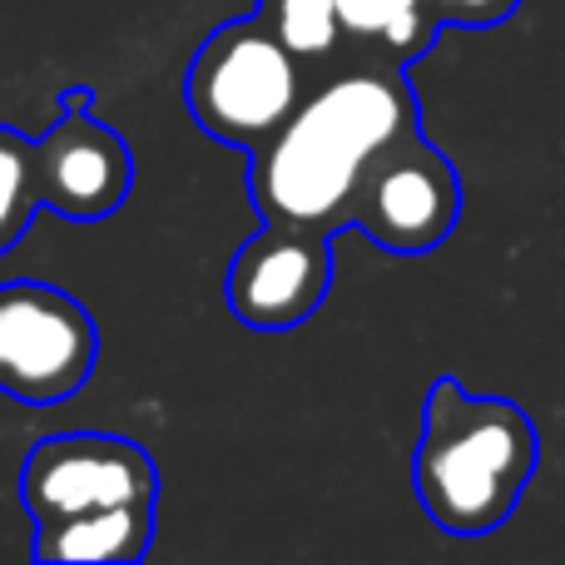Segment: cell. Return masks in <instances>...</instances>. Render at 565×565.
<instances>
[{
  "label": "cell",
  "instance_id": "obj_1",
  "mask_svg": "<svg viewBox=\"0 0 565 565\" xmlns=\"http://www.w3.org/2000/svg\"><path fill=\"white\" fill-rule=\"evenodd\" d=\"M412 129H422V109L407 70L342 60L322 85H308L288 125L248 154L254 209L264 224L338 238L367 159Z\"/></svg>",
  "mask_w": 565,
  "mask_h": 565
},
{
  "label": "cell",
  "instance_id": "obj_2",
  "mask_svg": "<svg viewBox=\"0 0 565 565\" xmlns=\"http://www.w3.org/2000/svg\"><path fill=\"white\" fill-rule=\"evenodd\" d=\"M541 467L536 422L507 397H477L437 377L422 402L412 487L427 521L447 536H491L521 507Z\"/></svg>",
  "mask_w": 565,
  "mask_h": 565
},
{
  "label": "cell",
  "instance_id": "obj_3",
  "mask_svg": "<svg viewBox=\"0 0 565 565\" xmlns=\"http://www.w3.org/2000/svg\"><path fill=\"white\" fill-rule=\"evenodd\" d=\"M308 95L302 60L274 35L264 15L224 20L194 50L184 75V105L209 139L254 154L278 135Z\"/></svg>",
  "mask_w": 565,
  "mask_h": 565
},
{
  "label": "cell",
  "instance_id": "obj_4",
  "mask_svg": "<svg viewBox=\"0 0 565 565\" xmlns=\"http://www.w3.org/2000/svg\"><path fill=\"white\" fill-rule=\"evenodd\" d=\"M95 312L55 282H0V392L25 407L65 402L95 377Z\"/></svg>",
  "mask_w": 565,
  "mask_h": 565
},
{
  "label": "cell",
  "instance_id": "obj_5",
  "mask_svg": "<svg viewBox=\"0 0 565 565\" xmlns=\"http://www.w3.org/2000/svg\"><path fill=\"white\" fill-rule=\"evenodd\" d=\"M461 218V179L441 149L422 139V129L392 139L367 159L352 194L348 228H362L382 254L422 258L451 238Z\"/></svg>",
  "mask_w": 565,
  "mask_h": 565
},
{
  "label": "cell",
  "instance_id": "obj_6",
  "mask_svg": "<svg viewBox=\"0 0 565 565\" xmlns=\"http://www.w3.org/2000/svg\"><path fill=\"white\" fill-rule=\"evenodd\" d=\"M20 501L30 521H65L79 511L159 501V471L139 441L115 431H60L30 447L20 467Z\"/></svg>",
  "mask_w": 565,
  "mask_h": 565
},
{
  "label": "cell",
  "instance_id": "obj_7",
  "mask_svg": "<svg viewBox=\"0 0 565 565\" xmlns=\"http://www.w3.org/2000/svg\"><path fill=\"white\" fill-rule=\"evenodd\" d=\"M89 105L95 95L85 85L65 89L55 125L35 139L40 209L70 224H99L115 209H125L135 189V154Z\"/></svg>",
  "mask_w": 565,
  "mask_h": 565
},
{
  "label": "cell",
  "instance_id": "obj_8",
  "mask_svg": "<svg viewBox=\"0 0 565 565\" xmlns=\"http://www.w3.org/2000/svg\"><path fill=\"white\" fill-rule=\"evenodd\" d=\"M332 288V238L308 228L264 224L234 254L224 274V298L244 328L292 332L322 308Z\"/></svg>",
  "mask_w": 565,
  "mask_h": 565
},
{
  "label": "cell",
  "instance_id": "obj_9",
  "mask_svg": "<svg viewBox=\"0 0 565 565\" xmlns=\"http://www.w3.org/2000/svg\"><path fill=\"white\" fill-rule=\"evenodd\" d=\"M149 541H154V501H125L35 526L30 556L55 565H135L149 556Z\"/></svg>",
  "mask_w": 565,
  "mask_h": 565
},
{
  "label": "cell",
  "instance_id": "obj_10",
  "mask_svg": "<svg viewBox=\"0 0 565 565\" xmlns=\"http://www.w3.org/2000/svg\"><path fill=\"white\" fill-rule=\"evenodd\" d=\"M338 20L358 60H377V65L397 70L427 55L431 35L441 30L427 0H338Z\"/></svg>",
  "mask_w": 565,
  "mask_h": 565
},
{
  "label": "cell",
  "instance_id": "obj_11",
  "mask_svg": "<svg viewBox=\"0 0 565 565\" xmlns=\"http://www.w3.org/2000/svg\"><path fill=\"white\" fill-rule=\"evenodd\" d=\"M258 15L302 60V70L308 65L338 70L342 60H352L342 20H338V0H258Z\"/></svg>",
  "mask_w": 565,
  "mask_h": 565
},
{
  "label": "cell",
  "instance_id": "obj_12",
  "mask_svg": "<svg viewBox=\"0 0 565 565\" xmlns=\"http://www.w3.org/2000/svg\"><path fill=\"white\" fill-rule=\"evenodd\" d=\"M40 214L35 189V139L0 125V258L25 238V228Z\"/></svg>",
  "mask_w": 565,
  "mask_h": 565
},
{
  "label": "cell",
  "instance_id": "obj_13",
  "mask_svg": "<svg viewBox=\"0 0 565 565\" xmlns=\"http://www.w3.org/2000/svg\"><path fill=\"white\" fill-rule=\"evenodd\" d=\"M437 25H457V30H491L501 20H511V10L521 0H427Z\"/></svg>",
  "mask_w": 565,
  "mask_h": 565
}]
</instances>
